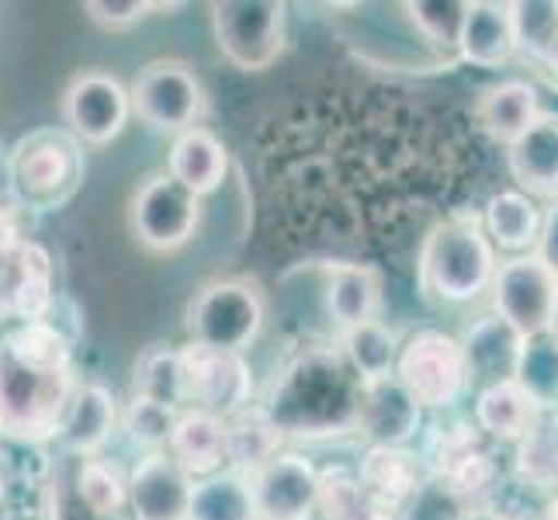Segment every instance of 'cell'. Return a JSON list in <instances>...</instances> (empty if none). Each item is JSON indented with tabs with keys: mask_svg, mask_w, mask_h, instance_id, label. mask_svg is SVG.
<instances>
[{
	"mask_svg": "<svg viewBox=\"0 0 558 520\" xmlns=\"http://www.w3.org/2000/svg\"><path fill=\"white\" fill-rule=\"evenodd\" d=\"M534 254L548 264V271L558 278V198L545 205L542 211V233H537Z\"/></svg>",
	"mask_w": 558,
	"mask_h": 520,
	"instance_id": "cell-42",
	"label": "cell"
},
{
	"mask_svg": "<svg viewBox=\"0 0 558 520\" xmlns=\"http://www.w3.org/2000/svg\"><path fill=\"white\" fill-rule=\"evenodd\" d=\"M465 520H537V517H531L521 504H513V499L493 496L486 507H475Z\"/></svg>",
	"mask_w": 558,
	"mask_h": 520,
	"instance_id": "cell-43",
	"label": "cell"
},
{
	"mask_svg": "<svg viewBox=\"0 0 558 520\" xmlns=\"http://www.w3.org/2000/svg\"><path fill=\"white\" fill-rule=\"evenodd\" d=\"M510 472L527 493L551 496L558 489V451L551 448V440L545 434V420H542V427H534L527 437H521L513 445Z\"/></svg>",
	"mask_w": 558,
	"mask_h": 520,
	"instance_id": "cell-36",
	"label": "cell"
},
{
	"mask_svg": "<svg viewBox=\"0 0 558 520\" xmlns=\"http://www.w3.org/2000/svg\"><path fill=\"white\" fill-rule=\"evenodd\" d=\"M4 319H8V310H4V302H0V326H4Z\"/></svg>",
	"mask_w": 558,
	"mask_h": 520,
	"instance_id": "cell-48",
	"label": "cell"
},
{
	"mask_svg": "<svg viewBox=\"0 0 558 520\" xmlns=\"http://www.w3.org/2000/svg\"><path fill=\"white\" fill-rule=\"evenodd\" d=\"M191 479L167 451H149L129 472V513L132 520H187Z\"/></svg>",
	"mask_w": 558,
	"mask_h": 520,
	"instance_id": "cell-15",
	"label": "cell"
},
{
	"mask_svg": "<svg viewBox=\"0 0 558 520\" xmlns=\"http://www.w3.org/2000/svg\"><path fill=\"white\" fill-rule=\"evenodd\" d=\"M73 389V372L32 368L0 343V437L14 445L56 440Z\"/></svg>",
	"mask_w": 558,
	"mask_h": 520,
	"instance_id": "cell-4",
	"label": "cell"
},
{
	"mask_svg": "<svg viewBox=\"0 0 558 520\" xmlns=\"http://www.w3.org/2000/svg\"><path fill=\"white\" fill-rule=\"evenodd\" d=\"M493 316L513 326L524 340L558 326V278L537 254L510 257L493 278Z\"/></svg>",
	"mask_w": 558,
	"mask_h": 520,
	"instance_id": "cell-9",
	"label": "cell"
},
{
	"mask_svg": "<svg viewBox=\"0 0 558 520\" xmlns=\"http://www.w3.org/2000/svg\"><path fill=\"white\" fill-rule=\"evenodd\" d=\"M132 396H143L170 410H184L181 402V351L167 343H153L140 354L132 372Z\"/></svg>",
	"mask_w": 558,
	"mask_h": 520,
	"instance_id": "cell-35",
	"label": "cell"
},
{
	"mask_svg": "<svg viewBox=\"0 0 558 520\" xmlns=\"http://www.w3.org/2000/svg\"><path fill=\"white\" fill-rule=\"evenodd\" d=\"M167 455L191 479H208L226 469V420L205 410H181L167 440Z\"/></svg>",
	"mask_w": 558,
	"mask_h": 520,
	"instance_id": "cell-26",
	"label": "cell"
},
{
	"mask_svg": "<svg viewBox=\"0 0 558 520\" xmlns=\"http://www.w3.org/2000/svg\"><path fill=\"white\" fill-rule=\"evenodd\" d=\"M0 302H4L8 316L22 319V323L52 316V310H56L52 257L43 243L22 240L17 254L8 264V271L0 275Z\"/></svg>",
	"mask_w": 558,
	"mask_h": 520,
	"instance_id": "cell-16",
	"label": "cell"
},
{
	"mask_svg": "<svg viewBox=\"0 0 558 520\" xmlns=\"http://www.w3.org/2000/svg\"><path fill=\"white\" fill-rule=\"evenodd\" d=\"M545 434H548V440H551V448L558 451V407H555L551 416L545 420Z\"/></svg>",
	"mask_w": 558,
	"mask_h": 520,
	"instance_id": "cell-46",
	"label": "cell"
},
{
	"mask_svg": "<svg viewBox=\"0 0 558 520\" xmlns=\"http://www.w3.org/2000/svg\"><path fill=\"white\" fill-rule=\"evenodd\" d=\"M458 340H461V351H465L469 382L478 385V389H486V385H496V382H510L517 375L524 337L499 316L493 313L478 316L465 330V337H458Z\"/></svg>",
	"mask_w": 558,
	"mask_h": 520,
	"instance_id": "cell-21",
	"label": "cell"
},
{
	"mask_svg": "<svg viewBox=\"0 0 558 520\" xmlns=\"http://www.w3.org/2000/svg\"><path fill=\"white\" fill-rule=\"evenodd\" d=\"M416 35L437 52H458L461 25H465L469 0H413L402 4Z\"/></svg>",
	"mask_w": 558,
	"mask_h": 520,
	"instance_id": "cell-37",
	"label": "cell"
},
{
	"mask_svg": "<svg viewBox=\"0 0 558 520\" xmlns=\"http://www.w3.org/2000/svg\"><path fill=\"white\" fill-rule=\"evenodd\" d=\"M537 63H542L545 70H551L555 76H558V38H555V43L548 46V52L542 56V60H537Z\"/></svg>",
	"mask_w": 558,
	"mask_h": 520,
	"instance_id": "cell-45",
	"label": "cell"
},
{
	"mask_svg": "<svg viewBox=\"0 0 558 520\" xmlns=\"http://www.w3.org/2000/svg\"><path fill=\"white\" fill-rule=\"evenodd\" d=\"M489 440L483 437V431L475 427V420H434L427 431L420 434V458L423 465L430 469L434 479H451L454 472H461L472 458H478Z\"/></svg>",
	"mask_w": 558,
	"mask_h": 520,
	"instance_id": "cell-28",
	"label": "cell"
},
{
	"mask_svg": "<svg viewBox=\"0 0 558 520\" xmlns=\"http://www.w3.org/2000/svg\"><path fill=\"white\" fill-rule=\"evenodd\" d=\"M202 222V198L181 188L170 173L146 178L129 202V229L153 254H174L187 246Z\"/></svg>",
	"mask_w": 558,
	"mask_h": 520,
	"instance_id": "cell-8",
	"label": "cell"
},
{
	"mask_svg": "<svg viewBox=\"0 0 558 520\" xmlns=\"http://www.w3.org/2000/svg\"><path fill=\"white\" fill-rule=\"evenodd\" d=\"M211 35L229 66L260 73L278 63L288 38V4L281 0H216Z\"/></svg>",
	"mask_w": 558,
	"mask_h": 520,
	"instance_id": "cell-7",
	"label": "cell"
},
{
	"mask_svg": "<svg viewBox=\"0 0 558 520\" xmlns=\"http://www.w3.org/2000/svg\"><path fill=\"white\" fill-rule=\"evenodd\" d=\"M537 119H542V98L527 81H499L478 94L475 101L478 132L504 149L521 140Z\"/></svg>",
	"mask_w": 558,
	"mask_h": 520,
	"instance_id": "cell-22",
	"label": "cell"
},
{
	"mask_svg": "<svg viewBox=\"0 0 558 520\" xmlns=\"http://www.w3.org/2000/svg\"><path fill=\"white\" fill-rule=\"evenodd\" d=\"M167 173L195 198H208L222 188L229 173V153L216 132L202 125L174 136V146L167 153Z\"/></svg>",
	"mask_w": 558,
	"mask_h": 520,
	"instance_id": "cell-25",
	"label": "cell"
},
{
	"mask_svg": "<svg viewBox=\"0 0 558 520\" xmlns=\"http://www.w3.org/2000/svg\"><path fill=\"white\" fill-rule=\"evenodd\" d=\"M483 229L496 250H504L510 257L534 254L537 233H542V208L524 191H499L486 202Z\"/></svg>",
	"mask_w": 558,
	"mask_h": 520,
	"instance_id": "cell-27",
	"label": "cell"
},
{
	"mask_svg": "<svg viewBox=\"0 0 558 520\" xmlns=\"http://www.w3.org/2000/svg\"><path fill=\"white\" fill-rule=\"evenodd\" d=\"M537 520H558V489L551 496H545V507L537 513Z\"/></svg>",
	"mask_w": 558,
	"mask_h": 520,
	"instance_id": "cell-44",
	"label": "cell"
},
{
	"mask_svg": "<svg viewBox=\"0 0 558 520\" xmlns=\"http://www.w3.org/2000/svg\"><path fill=\"white\" fill-rule=\"evenodd\" d=\"M337 347H340V354L348 358V364H351L354 375L361 382L392 378L399 340H396V334L381 319L354 326V330H343Z\"/></svg>",
	"mask_w": 558,
	"mask_h": 520,
	"instance_id": "cell-33",
	"label": "cell"
},
{
	"mask_svg": "<svg viewBox=\"0 0 558 520\" xmlns=\"http://www.w3.org/2000/svg\"><path fill=\"white\" fill-rule=\"evenodd\" d=\"M475 427L483 431L486 440H496V445H517L521 437H527L534 427H542L545 410L517 385L510 382H496L486 385V389L475 392Z\"/></svg>",
	"mask_w": 558,
	"mask_h": 520,
	"instance_id": "cell-24",
	"label": "cell"
},
{
	"mask_svg": "<svg viewBox=\"0 0 558 520\" xmlns=\"http://www.w3.org/2000/svg\"><path fill=\"white\" fill-rule=\"evenodd\" d=\"M281 434L260 407H246L226 420V469L233 472H257L264 461L281 451Z\"/></svg>",
	"mask_w": 558,
	"mask_h": 520,
	"instance_id": "cell-29",
	"label": "cell"
},
{
	"mask_svg": "<svg viewBox=\"0 0 558 520\" xmlns=\"http://www.w3.org/2000/svg\"><path fill=\"white\" fill-rule=\"evenodd\" d=\"M63 119L84 146H108L125 132L132 119L129 87L114 73L84 70L63 90Z\"/></svg>",
	"mask_w": 558,
	"mask_h": 520,
	"instance_id": "cell-12",
	"label": "cell"
},
{
	"mask_svg": "<svg viewBox=\"0 0 558 520\" xmlns=\"http://www.w3.org/2000/svg\"><path fill=\"white\" fill-rule=\"evenodd\" d=\"M517 56V32L510 4L496 0H469L465 25L458 38V60L472 63L478 70H496Z\"/></svg>",
	"mask_w": 558,
	"mask_h": 520,
	"instance_id": "cell-23",
	"label": "cell"
},
{
	"mask_svg": "<svg viewBox=\"0 0 558 520\" xmlns=\"http://www.w3.org/2000/svg\"><path fill=\"white\" fill-rule=\"evenodd\" d=\"M513 32H517V52H527L537 63L558 38V0H517L510 4Z\"/></svg>",
	"mask_w": 558,
	"mask_h": 520,
	"instance_id": "cell-39",
	"label": "cell"
},
{
	"mask_svg": "<svg viewBox=\"0 0 558 520\" xmlns=\"http://www.w3.org/2000/svg\"><path fill=\"white\" fill-rule=\"evenodd\" d=\"M316 513L323 520H399V513H392L389 507H381L378 499L364 493L357 475L343 465L319 472Z\"/></svg>",
	"mask_w": 558,
	"mask_h": 520,
	"instance_id": "cell-32",
	"label": "cell"
},
{
	"mask_svg": "<svg viewBox=\"0 0 558 520\" xmlns=\"http://www.w3.org/2000/svg\"><path fill=\"white\" fill-rule=\"evenodd\" d=\"M513 382L537 402L542 410L558 407V326L545 334H534L521 347Z\"/></svg>",
	"mask_w": 558,
	"mask_h": 520,
	"instance_id": "cell-34",
	"label": "cell"
},
{
	"mask_svg": "<svg viewBox=\"0 0 558 520\" xmlns=\"http://www.w3.org/2000/svg\"><path fill=\"white\" fill-rule=\"evenodd\" d=\"M257 520H313L319 496V469L299 451H278L250 472Z\"/></svg>",
	"mask_w": 558,
	"mask_h": 520,
	"instance_id": "cell-13",
	"label": "cell"
},
{
	"mask_svg": "<svg viewBox=\"0 0 558 520\" xmlns=\"http://www.w3.org/2000/svg\"><path fill=\"white\" fill-rule=\"evenodd\" d=\"M4 164H8V153L0 149V191H4Z\"/></svg>",
	"mask_w": 558,
	"mask_h": 520,
	"instance_id": "cell-47",
	"label": "cell"
},
{
	"mask_svg": "<svg viewBox=\"0 0 558 520\" xmlns=\"http://www.w3.org/2000/svg\"><path fill=\"white\" fill-rule=\"evenodd\" d=\"M132 114H140L157 132H181L195 129L205 108V90L198 73L184 60H153L146 63L129 87Z\"/></svg>",
	"mask_w": 558,
	"mask_h": 520,
	"instance_id": "cell-11",
	"label": "cell"
},
{
	"mask_svg": "<svg viewBox=\"0 0 558 520\" xmlns=\"http://www.w3.org/2000/svg\"><path fill=\"white\" fill-rule=\"evenodd\" d=\"M181 351V402L184 410H205L222 420L250 407L254 372L243 354L211 351L202 343H184Z\"/></svg>",
	"mask_w": 558,
	"mask_h": 520,
	"instance_id": "cell-10",
	"label": "cell"
},
{
	"mask_svg": "<svg viewBox=\"0 0 558 520\" xmlns=\"http://www.w3.org/2000/svg\"><path fill=\"white\" fill-rule=\"evenodd\" d=\"M496 246L489 243L483 222L469 216L440 219L427 229L416 254L420 295L434 305H465L493 288Z\"/></svg>",
	"mask_w": 558,
	"mask_h": 520,
	"instance_id": "cell-2",
	"label": "cell"
},
{
	"mask_svg": "<svg viewBox=\"0 0 558 520\" xmlns=\"http://www.w3.org/2000/svg\"><path fill=\"white\" fill-rule=\"evenodd\" d=\"M472 513V507L461 499L445 479H427V486H423L407 510L399 513V520H465Z\"/></svg>",
	"mask_w": 558,
	"mask_h": 520,
	"instance_id": "cell-40",
	"label": "cell"
},
{
	"mask_svg": "<svg viewBox=\"0 0 558 520\" xmlns=\"http://www.w3.org/2000/svg\"><path fill=\"white\" fill-rule=\"evenodd\" d=\"M354 475L372 499L392 513H402L410 499L427 486L430 469L413 448H364Z\"/></svg>",
	"mask_w": 558,
	"mask_h": 520,
	"instance_id": "cell-17",
	"label": "cell"
},
{
	"mask_svg": "<svg viewBox=\"0 0 558 520\" xmlns=\"http://www.w3.org/2000/svg\"><path fill=\"white\" fill-rule=\"evenodd\" d=\"M184 326H187V343L243 354L264 330V299L254 281L243 278L208 281L191 299Z\"/></svg>",
	"mask_w": 558,
	"mask_h": 520,
	"instance_id": "cell-6",
	"label": "cell"
},
{
	"mask_svg": "<svg viewBox=\"0 0 558 520\" xmlns=\"http://www.w3.org/2000/svg\"><path fill=\"white\" fill-rule=\"evenodd\" d=\"M361 385L340 347H305L275 375L260 410L281 437H343L354 434Z\"/></svg>",
	"mask_w": 558,
	"mask_h": 520,
	"instance_id": "cell-1",
	"label": "cell"
},
{
	"mask_svg": "<svg viewBox=\"0 0 558 520\" xmlns=\"http://www.w3.org/2000/svg\"><path fill=\"white\" fill-rule=\"evenodd\" d=\"M507 167L517 191H524L527 198H558V114L542 111V119L507 146Z\"/></svg>",
	"mask_w": 558,
	"mask_h": 520,
	"instance_id": "cell-20",
	"label": "cell"
},
{
	"mask_svg": "<svg viewBox=\"0 0 558 520\" xmlns=\"http://www.w3.org/2000/svg\"><path fill=\"white\" fill-rule=\"evenodd\" d=\"M178 413L181 410H170L153 399L132 396L125 402V410H119V423L132 445L149 455V451H167V440H170V431H174Z\"/></svg>",
	"mask_w": 558,
	"mask_h": 520,
	"instance_id": "cell-38",
	"label": "cell"
},
{
	"mask_svg": "<svg viewBox=\"0 0 558 520\" xmlns=\"http://www.w3.org/2000/svg\"><path fill=\"white\" fill-rule=\"evenodd\" d=\"M392 378L423 413H448L472 389L461 340L445 330H416L399 343Z\"/></svg>",
	"mask_w": 558,
	"mask_h": 520,
	"instance_id": "cell-5",
	"label": "cell"
},
{
	"mask_svg": "<svg viewBox=\"0 0 558 520\" xmlns=\"http://www.w3.org/2000/svg\"><path fill=\"white\" fill-rule=\"evenodd\" d=\"M181 4H153V0H87L84 11L94 25L108 32H122L146 22L153 11H178Z\"/></svg>",
	"mask_w": 558,
	"mask_h": 520,
	"instance_id": "cell-41",
	"label": "cell"
},
{
	"mask_svg": "<svg viewBox=\"0 0 558 520\" xmlns=\"http://www.w3.org/2000/svg\"><path fill=\"white\" fill-rule=\"evenodd\" d=\"M73 493L94 520H114L129 510V475L108 458H81Z\"/></svg>",
	"mask_w": 558,
	"mask_h": 520,
	"instance_id": "cell-31",
	"label": "cell"
},
{
	"mask_svg": "<svg viewBox=\"0 0 558 520\" xmlns=\"http://www.w3.org/2000/svg\"><path fill=\"white\" fill-rule=\"evenodd\" d=\"M87 173L84 143L66 129L43 125L8 149L4 195L14 208L46 216L73 202Z\"/></svg>",
	"mask_w": 558,
	"mask_h": 520,
	"instance_id": "cell-3",
	"label": "cell"
},
{
	"mask_svg": "<svg viewBox=\"0 0 558 520\" xmlns=\"http://www.w3.org/2000/svg\"><path fill=\"white\" fill-rule=\"evenodd\" d=\"M187 520H257L250 479L233 469H222L208 479H195Z\"/></svg>",
	"mask_w": 558,
	"mask_h": 520,
	"instance_id": "cell-30",
	"label": "cell"
},
{
	"mask_svg": "<svg viewBox=\"0 0 558 520\" xmlns=\"http://www.w3.org/2000/svg\"><path fill=\"white\" fill-rule=\"evenodd\" d=\"M323 305L337 330H354V326L375 323L381 313V278L368 264H326L323 267Z\"/></svg>",
	"mask_w": 558,
	"mask_h": 520,
	"instance_id": "cell-18",
	"label": "cell"
},
{
	"mask_svg": "<svg viewBox=\"0 0 558 520\" xmlns=\"http://www.w3.org/2000/svg\"><path fill=\"white\" fill-rule=\"evenodd\" d=\"M114 427H119V402H114L111 389L98 382H84L70 396L56 440L76 458H98Z\"/></svg>",
	"mask_w": 558,
	"mask_h": 520,
	"instance_id": "cell-19",
	"label": "cell"
},
{
	"mask_svg": "<svg viewBox=\"0 0 558 520\" xmlns=\"http://www.w3.org/2000/svg\"><path fill=\"white\" fill-rule=\"evenodd\" d=\"M354 434H361L368 448H410L423 434V410L396 378L364 382Z\"/></svg>",
	"mask_w": 558,
	"mask_h": 520,
	"instance_id": "cell-14",
	"label": "cell"
}]
</instances>
